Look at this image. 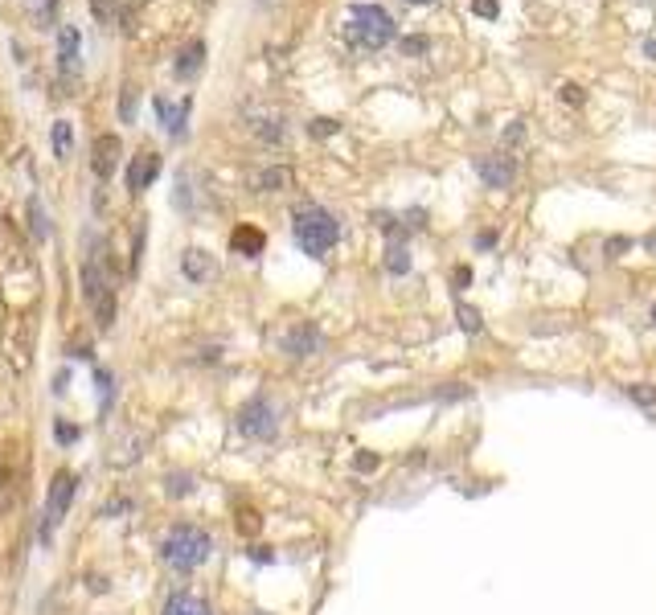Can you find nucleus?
Returning <instances> with one entry per match:
<instances>
[{
    "mask_svg": "<svg viewBox=\"0 0 656 615\" xmlns=\"http://www.w3.org/2000/svg\"><path fill=\"white\" fill-rule=\"evenodd\" d=\"M156 119L168 135H185V119H189V99L181 103H168V99H156Z\"/></svg>",
    "mask_w": 656,
    "mask_h": 615,
    "instance_id": "obj_13",
    "label": "nucleus"
},
{
    "mask_svg": "<svg viewBox=\"0 0 656 615\" xmlns=\"http://www.w3.org/2000/svg\"><path fill=\"white\" fill-rule=\"evenodd\" d=\"M358 468L361 472H374L377 468V455H358Z\"/></svg>",
    "mask_w": 656,
    "mask_h": 615,
    "instance_id": "obj_33",
    "label": "nucleus"
},
{
    "mask_svg": "<svg viewBox=\"0 0 656 615\" xmlns=\"http://www.w3.org/2000/svg\"><path fill=\"white\" fill-rule=\"evenodd\" d=\"M95 385H99V406L107 411V403H111V394H116V377H111V369H95Z\"/></svg>",
    "mask_w": 656,
    "mask_h": 615,
    "instance_id": "obj_22",
    "label": "nucleus"
},
{
    "mask_svg": "<svg viewBox=\"0 0 656 615\" xmlns=\"http://www.w3.org/2000/svg\"><path fill=\"white\" fill-rule=\"evenodd\" d=\"M644 54H648V58H652V62H656V41H652V38H648V41H644Z\"/></svg>",
    "mask_w": 656,
    "mask_h": 615,
    "instance_id": "obj_37",
    "label": "nucleus"
},
{
    "mask_svg": "<svg viewBox=\"0 0 656 615\" xmlns=\"http://www.w3.org/2000/svg\"><path fill=\"white\" fill-rule=\"evenodd\" d=\"M386 267L394 271V275H406V271H410V255H406L402 242H394V247L386 250Z\"/></svg>",
    "mask_w": 656,
    "mask_h": 615,
    "instance_id": "obj_21",
    "label": "nucleus"
},
{
    "mask_svg": "<svg viewBox=\"0 0 656 615\" xmlns=\"http://www.w3.org/2000/svg\"><path fill=\"white\" fill-rule=\"evenodd\" d=\"M54 439H58L62 447H70V443L82 439V431H78L74 423H66V419H58V423H54Z\"/></svg>",
    "mask_w": 656,
    "mask_h": 615,
    "instance_id": "obj_23",
    "label": "nucleus"
},
{
    "mask_svg": "<svg viewBox=\"0 0 656 615\" xmlns=\"http://www.w3.org/2000/svg\"><path fill=\"white\" fill-rule=\"evenodd\" d=\"M238 517H242V521H238V529H242V533H259V525H263V521H259V513H255V509H242Z\"/></svg>",
    "mask_w": 656,
    "mask_h": 615,
    "instance_id": "obj_27",
    "label": "nucleus"
},
{
    "mask_svg": "<svg viewBox=\"0 0 656 615\" xmlns=\"http://www.w3.org/2000/svg\"><path fill=\"white\" fill-rule=\"evenodd\" d=\"M251 558H255V562H271L275 554H271V550H251Z\"/></svg>",
    "mask_w": 656,
    "mask_h": 615,
    "instance_id": "obj_36",
    "label": "nucleus"
},
{
    "mask_svg": "<svg viewBox=\"0 0 656 615\" xmlns=\"http://www.w3.org/2000/svg\"><path fill=\"white\" fill-rule=\"evenodd\" d=\"M320 349V333H316V325H296L283 337V353L288 357H312Z\"/></svg>",
    "mask_w": 656,
    "mask_h": 615,
    "instance_id": "obj_12",
    "label": "nucleus"
},
{
    "mask_svg": "<svg viewBox=\"0 0 656 615\" xmlns=\"http://www.w3.org/2000/svg\"><path fill=\"white\" fill-rule=\"evenodd\" d=\"M652 320H656V308H652Z\"/></svg>",
    "mask_w": 656,
    "mask_h": 615,
    "instance_id": "obj_39",
    "label": "nucleus"
},
{
    "mask_svg": "<svg viewBox=\"0 0 656 615\" xmlns=\"http://www.w3.org/2000/svg\"><path fill=\"white\" fill-rule=\"evenodd\" d=\"M345 38L358 49H382L398 38V25L382 4H353L345 17Z\"/></svg>",
    "mask_w": 656,
    "mask_h": 615,
    "instance_id": "obj_1",
    "label": "nucleus"
},
{
    "mask_svg": "<svg viewBox=\"0 0 656 615\" xmlns=\"http://www.w3.org/2000/svg\"><path fill=\"white\" fill-rule=\"evenodd\" d=\"M337 127H341L337 119H312V124H308V132H312V135H332V132H337Z\"/></svg>",
    "mask_w": 656,
    "mask_h": 615,
    "instance_id": "obj_29",
    "label": "nucleus"
},
{
    "mask_svg": "<svg viewBox=\"0 0 656 615\" xmlns=\"http://www.w3.org/2000/svg\"><path fill=\"white\" fill-rule=\"evenodd\" d=\"M468 279H472V271H468V267L455 271V283H460V288H468Z\"/></svg>",
    "mask_w": 656,
    "mask_h": 615,
    "instance_id": "obj_35",
    "label": "nucleus"
},
{
    "mask_svg": "<svg viewBox=\"0 0 656 615\" xmlns=\"http://www.w3.org/2000/svg\"><path fill=\"white\" fill-rule=\"evenodd\" d=\"M164 492H168V497H189V492H194V476H189V472H168V476H164Z\"/></svg>",
    "mask_w": 656,
    "mask_h": 615,
    "instance_id": "obj_19",
    "label": "nucleus"
},
{
    "mask_svg": "<svg viewBox=\"0 0 656 615\" xmlns=\"http://www.w3.org/2000/svg\"><path fill=\"white\" fill-rule=\"evenodd\" d=\"M156 177H160V156L156 152H140L132 164H127V189L132 193H144Z\"/></svg>",
    "mask_w": 656,
    "mask_h": 615,
    "instance_id": "obj_8",
    "label": "nucleus"
},
{
    "mask_svg": "<svg viewBox=\"0 0 656 615\" xmlns=\"http://www.w3.org/2000/svg\"><path fill=\"white\" fill-rule=\"evenodd\" d=\"M427 49V38H406L402 41V54H410V58H415V54H423Z\"/></svg>",
    "mask_w": 656,
    "mask_h": 615,
    "instance_id": "obj_31",
    "label": "nucleus"
},
{
    "mask_svg": "<svg viewBox=\"0 0 656 615\" xmlns=\"http://www.w3.org/2000/svg\"><path fill=\"white\" fill-rule=\"evenodd\" d=\"M49 144H54V156H58V160H70V152H74V124H70V119H58L54 132H49Z\"/></svg>",
    "mask_w": 656,
    "mask_h": 615,
    "instance_id": "obj_16",
    "label": "nucleus"
},
{
    "mask_svg": "<svg viewBox=\"0 0 656 615\" xmlns=\"http://www.w3.org/2000/svg\"><path fill=\"white\" fill-rule=\"evenodd\" d=\"M288 185H291L288 169H263V173L251 177V189L255 193H280V189H288Z\"/></svg>",
    "mask_w": 656,
    "mask_h": 615,
    "instance_id": "obj_15",
    "label": "nucleus"
},
{
    "mask_svg": "<svg viewBox=\"0 0 656 615\" xmlns=\"http://www.w3.org/2000/svg\"><path fill=\"white\" fill-rule=\"evenodd\" d=\"M562 99H566V103H583V87L566 82V87H562Z\"/></svg>",
    "mask_w": 656,
    "mask_h": 615,
    "instance_id": "obj_32",
    "label": "nucleus"
},
{
    "mask_svg": "<svg viewBox=\"0 0 656 615\" xmlns=\"http://www.w3.org/2000/svg\"><path fill=\"white\" fill-rule=\"evenodd\" d=\"M255 615H267V611H255Z\"/></svg>",
    "mask_w": 656,
    "mask_h": 615,
    "instance_id": "obj_40",
    "label": "nucleus"
},
{
    "mask_svg": "<svg viewBox=\"0 0 656 615\" xmlns=\"http://www.w3.org/2000/svg\"><path fill=\"white\" fill-rule=\"evenodd\" d=\"M78 54H82V33H78V25H62L58 30V66H62V74H74L78 70Z\"/></svg>",
    "mask_w": 656,
    "mask_h": 615,
    "instance_id": "obj_11",
    "label": "nucleus"
},
{
    "mask_svg": "<svg viewBox=\"0 0 656 615\" xmlns=\"http://www.w3.org/2000/svg\"><path fill=\"white\" fill-rule=\"evenodd\" d=\"M164 615H210V607H205L202 599L177 591V595H168V603H164Z\"/></svg>",
    "mask_w": 656,
    "mask_h": 615,
    "instance_id": "obj_17",
    "label": "nucleus"
},
{
    "mask_svg": "<svg viewBox=\"0 0 656 615\" xmlns=\"http://www.w3.org/2000/svg\"><path fill=\"white\" fill-rule=\"evenodd\" d=\"M119 119H124V124H132L135 119V91L132 87H127L124 99H119Z\"/></svg>",
    "mask_w": 656,
    "mask_h": 615,
    "instance_id": "obj_26",
    "label": "nucleus"
},
{
    "mask_svg": "<svg viewBox=\"0 0 656 615\" xmlns=\"http://www.w3.org/2000/svg\"><path fill=\"white\" fill-rule=\"evenodd\" d=\"M406 4H435V0H406Z\"/></svg>",
    "mask_w": 656,
    "mask_h": 615,
    "instance_id": "obj_38",
    "label": "nucleus"
},
{
    "mask_svg": "<svg viewBox=\"0 0 656 615\" xmlns=\"http://www.w3.org/2000/svg\"><path fill=\"white\" fill-rule=\"evenodd\" d=\"M291 230H296V242L304 247V255L324 259L341 238V221L328 210H320V205H304V210H296V226Z\"/></svg>",
    "mask_w": 656,
    "mask_h": 615,
    "instance_id": "obj_2",
    "label": "nucleus"
},
{
    "mask_svg": "<svg viewBox=\"0 0 656 615\" xmlns=\"http://www.w3.org/2000/svg\"><path fill=\"white\" fill-rule=\"evenodd\" d=\"M205 66V41L197 38V41H189V46L177 54V66H173V74L177 78H197V70Z\"/></svg>",
    "mask_w": 656,
    "mask_h": 615,
    "instance_id": "obj_14",
    "label": "nucleus"
},
{
    "mask_svg": "<svg viewBox=\"0 0 656 615\" xmlns=\"http://www.w3.org/2000/svg\"><path fill=\"white\" fill-rule=\"evenodd\" d=\"M492 242H496V238H492V234H476V250H488Z\"/></svg>",
    "mask_w": 656,
    "mask_h": 615,
    "instance_id": "obj_34",
    "label": "nucleus"
},
{
    "mask_svg": "<svg viewBox=\"0 0 656 615\" xmlns=\"http://www.w3.org/2000/svg\"><path fill=\"white\" fill-rule=\"evenodd\" d=\"M472 13H476V17H488L492 21L501 9H496V0H472Z\"/></svg>",
    "mask_w": 656,
    "mask_h": 615,
    "instance_id": "obj_30",
    "label": "nucleus"
},
{
    "mask_svg": "<svg viewBox=\"0 0 656 615\" xmlns=\"http://www.w3.org/2000/svg\"><path fill=\"white\" fill-rule=\"evenodd\" d=\"M476 173H480V181L488 185V189H505V185H513L517 164H513V156H505V152H488L476 160Z\"/></svg>",
    "mask_w": 656,
    "mask_h": 615,
    "instance_id": "obj_6",
    "label": "nucleus"
},
{
    "mask_svg": "<svg viewBox=\"0 0 656 615\" xmlns=\"http://www.w3.org/2000/svg\"><path fill=\"white\" fill-rule=\"evenodd\" d=\"M91 13H95V17L107 25V21L119 13V0H91Z\"/></svg>",
    "mask_w": 656,
    "mask_h": 615,
    "instance_id": "obj_24",
    "label": "nucleus"
},
{
    "mask_svg": "<svg viewBox=\"0 0 656 615\" xmlns=\"http://www.w3.org/2000/svg\"><path fill=\"white\" fill-rule=\"evenodd\" d=\"M160 554L173 570H197L205 558L213 554V538L197 525H177L173 533L160 541Z\"/></svg>",
    "mask_w": 656,
    "mask_h": 615,
    "instance_id": "obj_3",
    "label": "nucleus"
},
{
    "mask_svg": "<svg viewBox=\"0 0 656 615\" xmlns=\"http://www.w3.org/2000/svg\"><path fill=\"white\" fill-rule=\"evenodd\" d=\"M263 247H267V234L259 230V226H234V234H230V250L234 255H242V259H259L263 255Z\"/></svg>",
    "mask_w": 656,
    "mask_h": 615,
    "instance_id": "obj_10",
    "label": "nucleus"
},
{
    "mask_svg": "<svg viewBox=\"0 0 656 615\" xmlns=\"http://www.w3.org/2000/svg\"><path fill=\"white\" fill-rule=\"evenodd\" d=\"M181 275L189 279V283H205V279H213L218 275V263H213V255L210 250H197V247H189L181 255Z\"/></svg>",
    "mask_w": 656,
    "mask_h": 615,
    "instance_id": "obj_9",
    "label": "nucleus"
},
{
    "mask_svg": "<svg viewBox=\"0 0 656 615\" xmlns=\"http://www.w3.org/2000/svg\"><path fill=\"white\" fill-rule=\"evenodd\" d=\"M234 423H238V431L246 435V439H275V431H280V411H275V403L271 398H251V403H242L238 414H234Z\"/></svg>",
    "mask_w": 656,
    "mask_h": 615,
    "instance_id": "obj_4",
    "label": "nucleus"
},
{
    "mask_svg": "<svg viewBox=\"0 0 656 615\" xmlns=\"http://www.w3.org/2000/svg\"><path fill=\"white\" fill-rule=\"evenodd\" d=\"M460 325H463V333H480V316H476L472 308H463V304H460Z\"/></svg>",
    "mask_w": 656,
    "mask_h": 615,
    "instance_id": "obj_28",
    "label": "nucleus"
},
{
    "mask_svg": "<svg viewBox=\"0 0 656 615\" xmlns=\"http://www.w3.org/2000/svg\"><path fill=\"white\" fill-rule=\"evenodd\" d=\"M119 152H124L119 135H99V140H95V152H91V169H95L99 181H111V177H116Z\"/></svg>",
    "mask_w": 656,
    "mask_h": 615,
    "instance_id": "obj_7",
    "label": "nucleus"
},
{
    "mask_svg": "<svg viewBox=\"0 0 656 615\" xmlns=\"http://www.w3.org/2000/svg\"><path fill=\"white\" fill-rule=\"evenodd\" d=\"M74 492H78V476H70V472H58V476H54V484H49V500H46V538L62 525V517H66Z\"/></svg>",
    "mask_w": 656,
    "mask_h": 615,
    "instance_id": "obj_5",
    "label": "nucleus"
},
{
    "mask_svg": "<svg viewBox=\"0 0 656 615\" xmlns=\"http://www.w3.org/2000/svg\"><path fill=\"white\" fill-rule=\"evenodd\" d=\"M30 230H33V238L38 242L49 238V213H46V205L41 202H30Z\"/></svg>",
    "mask_w": 656,
    "mask_h": 615,
    "instance_id": "obj_18",
    "label": "nucleus"
},
{
    "mask_svg": "<svg viewBox=\"0 0 656 615\" xmlns=\"http://www.w3.org/2000/svg\"><path fill=\"white\" fill-rule=\"evenodd\" d=\"M30 13H33V21H38L41 30H49L54 17H58V0H30Z\"/></svg>",
    "mask_w": 656,
    "mask_h": 615,
    "instance_id": "obj_20",
    "label": "nucleus"
},
{
    "mask_svg": "<svg viewBox=\"0 0 656 615\" xmlns=\"http://www.w3.org/2000/svg\"><path fill=\"white\" fill-rule=\"evenodd\" d=\"M627 394H632V403H640V406H656L652 385H627Z\"/></svg>",
    "mask_w": 656,
    "mask_h": 615,
    "instance_id": "obj_25",
    "label": "nucleus"
}]
</instances>
